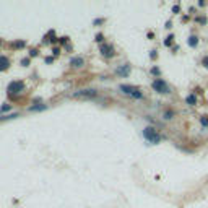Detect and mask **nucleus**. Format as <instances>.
Segmentation results:
<instances>
[{
  "mask_svg": "<svg viewBox=\"0 0 208 208\" xmlns=\"http://www.w3.org/2000/svg\"><path fill=\"white\" fill-rule=\"evenodd\" d=\"M21 65H23V67H28V65H29V59H28V57L23 59V60H21Z\"/></svg>",
  "mask_w": 208,
  "mask_h": 208,
  "instance_id": "b1692460",
  "label": "nucleus"
},
{
  "mask_svg": "<svg viewBox=\"0 0 208 208\" xmlns=\"http://www.w3.org/2000/svg\"><path fill=\"white\" fill-rule=\"evenodd\" d=\"M176 114H177V112L176 111H174V109H164L163 111V120H174V119H176Z\"/></svg>",
  "mask_w": 208,
  "mask_h": 208,
  "instance_id": "1a4fd4ad",
  "label": "nucleus"
},
{
  "mask_svg": "<svg viewBox=\"0 0 208 208\" xmlns=\"http://www.w3.org/2000/svg\"><path fill=\"white\" fill-rule=\"evenodd\" d=\"M12 46L15 47V49H21V47L26 46V41H16V42H12Z\"/></svg>",
  "mask_w": 208,
  "mask_h": 208,
  "instance_id": "dca6fc26",
  "label": "nucleus"
},
{
  "mask_svg": "<svg viewBox=\"0 0 208 208\" xmlns=\"http://www.w3.org/2000/svg\"><path fill=\"white\" fill-rule=\"evenodd\" d=\"M50 62H54V57H46V64H50Z\"/></svg>",
  "mask_w": 208,
  "mask_h": 208,
  "instance_id": "c756f323",
  "label": "nucleus"
},
{
  "mask_svg": "<svg viewBox=\"0 0 208 208\" xmlns=\"http://www.w3.org/2000/svg\"><path fill=\"white\" fill-rule=\"evenodd\" d=\"M10 59L7 57V55H0V72H3V70H7L10 67Z\"/></svg>",
  "mask_w": 208,
  "mask_h": 208,
  "instance_id": "9b49d317",
  "label": "nucleus"
},
{
  "mask_svg": "<svg viewBox=\"0 0 208 208\" xmlns=\"http://www.w3.org/2000/svg\"><path fill=\"white\" fill-rule=\"evenodd\" d=\"M60 54V49L59 47H54V55H59Z\"/></svg>",
  "mask_w": 208,
  "mask_h": 208,
  "instance_id": "c85d7f7f",
  "label": "nucleus"
},
{
  "mask_svg": "<svg viewBox=\"0 0 208 208\" xmlns=\"http://www.w3.org/2000/svg\"><path fill=\"white\" fill-rule=\"evenodd\" d=\"M150 72H151V75H154V77H158V78H159V75H161V70H159L158 67H153Z\"/></svg>",
  "mask_w": 208,
  "mask_h": 208,
  "instance_id": "a211bd4d",
  "label": "nucleus"
},
{
  "mask_svg": "<svg viewBox=\"0 0 208 208\" xmlns=\"http://www.w3.org/2000/svg\"><path fill=\"white\" fill-rule=\"evenodd\" d=\"M179 12H181V7H179V5H174V7H172V13H179Z\"/></svg>",
  "mask_w": 208,
  "mask_h": 208,
  "instance_id": "393cba45",
  "label": "nucleus"
},
{
  "mask_svg": "<svg viewBox=\"0 0 208 208\" xmlns=\"http://www.w3.org/2000/svg\"><path fill=\"white\" fill-rule=\"evenodd\" d=\"M20 114H18V112H13V114H7V116H2L0 117V122L2 120H8V119H15V117H18Z\"/></svg>",
  "mask_w": 208,
  "mask_h": 208,
  "instance_id": "2eb2a0df",
  "label": "nucleus"
},
{
  "mask_svg": "<svg viewBox=\"0 0 208 208\" xmlns=\"http://www.w3.org/2000/svg\"><path fill=\"white\" fill-rule=\"evenodd\" d=\"M195 21L197 23H202V25H206V16H197Z\"/></svg>",
  "mask_w": 208,
  "mask_h": 208,
  "instance_id": "6ab92c4d",
  "label": "nucleus"
},
{
  "mask_svg": "<svg viewBox=\"0 0 208 208\" xmlns=\"http://www.w3.org/2000/svg\"><path fill=\"white\" fill-rule=\"evenodd\" d=\"M198 124L202 125V129H208V116H200L198 117Z\"/></svg>",
  "mask_w": 208,
  "mask_h": 208,
  "instance_id": "ddd939ff",
  "label": "nucleus"
},
{
  "mask_svg": "<svg viewBox=\"0 0 208 208\" xmlns=\"http://www.w3.org/2000/svg\"><path fill=\"white\" fill-rule=\"evenodd\" d=\"M150 57H151V59H156V57H158V54H156V50H151V52H150Z\"/></svg>",
  "mask_w": 208,
  "mask_h": 208,
  "instance_id": "bb28decb",
  "label": "nucleus"
},
{
  "mask_svg": "<svg viewBox=\"0 0 208 208\" xmlns=\"http://www.w3.org/2000/svg\"><path fill=\"white\" fill-rule=\"evenodd\" d=\"M10 109H12L10 104H3V106L0 107V112H7V111H10Z\"/></svg>",
  "mask_w": 208,
  "mask_h": 208,
  "instance_id": "aec40b11",
  "label": "nucleus"
},
{
  "mask_svg": "<svg viewBox=\"0 0 208 208\" xmlns=\"http://www.w3.org/2000/svg\"><path fill=\"white\" fill-rule=\"evenodd\" d=\"M151 88L159 94H171V86H169L163 78H154L153 81H151Z\"/></svg>",
  "mask_w": 208,
  "mask_h": 208,
  "instance_id": "7ed1b4c3",
  "label": "nucleus"
},
{
  "mask_svg": "<svg viewBox=\"0 0 208 208\" xmlns=\"http://www.w3.org/2000/svg\"><path fill=\"white\" fill-rule=\"evenodd\" d=\"M104 21H106L104 18H96V20H94L93 23H94V25H101V23H104Z\"/></svg>",
  "mask_w": 208,
  "mask_h": 208,
  "instance_id": "5701e85b",
  "label": "nucleus"
},
{
  "mask_svg": "<svg viewBox=\"0 0 208 208\" xmlns=\"http://www.w3.org/2000/svg\"><path fill=\"white\" fill-rule=\"evenodd\" d=\"M96 96H98V91L94 88H83L73 93V98H83V99H91Z\"/></svg>",
  "mask_w": 208,
  "mask_h": 208,
  "instance_id": "39448f33",
  "label": "nucleus"
},
{
  "mask_svg": "<svg viewBox=\"0 0 208 208\" xmlns=\"http://www.w3.org/2000/svg\"><path fill=\"white\" fill-rule=\"evenodd\" d=\"M44 109H47L46 104H36V106L28 107V111H31V112H34V111H44Z\"/></svg>",
  "mask_w": 208,
  "mask_h": 208,
  "instance_id": "4468645a",
  "label": "nucleus"
},
{
  "mask_svg": "<svg viewBox=\"0 0 208 208\" xmlns=\"http://www.w3.org/2000/svg\"><path fill=\"white\" fill-rule=\"evenodd\" d=\"M68 41V37L67 36H64V37H60V44H65V42Z\"/></svg>",
  "mask_w": 208,
  "mask_h": 208,
  "instance_id": "cd10ccee",
  "label": "nucleus"
},
{
  "mask_svg": "<svg viewBox=\"0 0 208 208\" xmlns=\"http://www.w3.org/2000/svg\"><path fill=\"white\" fill-rule=\"evenodd\" d=\"M198 36L197 34H190L189 36V39H187V44H189V47H193V49H195V47L198 46Z\"/></svg>",
  "mask_w": 208,
  "mask_h": 208,
  "instance_id": "f8f14e48",
  "label": "nucleus"
},
{
  "mask_svg": "<svg viewBox=\"0 0 208 208\" xmlns=\"http://www.w3.org/2000/svg\"><path fill=\"white\" fill-rule=\"evenodd\" d=\"M202 65H203L205 68H208V55H205V57L202 59Z\"/></svg>",
  "mask_w": 208,
  "mask_h": 208,
  "instance_id": "4be33fe9",
  "label": "nucleus"
},
{
  "mask_svg": "<svg viewBox=\"0 0 208 208\" xmlns=\"http://www.w3.org/2000/svg\"><path fill=\"white\" fill-rule=\"evenodd\" d=\"M206 2H203V0H198V7H205Z\"/></svg>",
  "mask_w": 208,
  "mask_h": 208,
  "instance_id": "7c9ffc66",
  "label": "nucleus"
},
{
  "mask_svg": "<svg viewBox=\"0 0 208 208\" xmlns=\"http://www.w3.org/2000/svg\"><path fill=\"white\" fill-rule=\"evenodd\" d=\"M172 39H174V34H169V36L166 37V41H164V46H166V47H169V46L172 44Z\"/></svg>",
  "mask_w": 208,
  "mask_h": 208,
  "instance_id": "f3484780",
  "label": "nucleus"
},
{
  "mask_svg": "<svg viewBox=\"0 0 208 208\" xmlns=\"http://www.w3.org/2000/svg\"><path fill=\"white\" fill-rule=\"evenodd\" d=\"M23 91H25V83L18 81V80L10 81V85H8V88H7V93L10 94V96H16V94H20Z\"/></svg>",
  "mask_w": 208,
  "mask_h": 208,
  "instance_id": "20e7f679",
  "label": "nucleus"
},
{
  "mask_svg": "<svg viewBox=\"0 0 208 208\" xmlns=\"http://www.w3.org/2000/svg\"><path fill=\"white\" fill-rule=\"evenodd\" d=\"M70 65H72L73 68H81L85 65V59L83 57H73L72 60H70Z\"/></svg>",
  "mask_w": 208,
  "mask_h": 208,
  "instance_id": "9d476101",
  "label": "nucleus"
},
{
  "mask_svg": "<svg viewBox=\"0 0 208 208\" xmlns=\"http://www.w3.org/2000/svg\"><path fill=\"white\" fill-rule=\"evenodd\" d=\"M99 50H101V55H102V57H106V59H112L116 55L114 46L109 44V42H102L101 47H99Z\"/></svg>",
  "mask_w": 208,
  "mask_h": 208,
  "instance_id": "423d86ee",
  "label": "nucleus"
},
{
  "mask_svg": "<svg viewBox=\"0 0 208 208\" xmlns=\"http://www.w3.org/2000/svg\"><path fill=\"white\" fill-rule=\"evenodd\" d=\"M143 138L148 141V143H151V145H158L159 141L164 140V137L156 130V127L148 125V127H145V129H143Z\"/></svg>",
  "mask_w": 208,
  "mask_h": 208,
  "instance_id": "f257e3e1",
  "label": "nucleus"
},
{
  "mask_svg": "<svg viewBox=\"0 0 208 208\" xmlns=\"http://www.w3.org/2000/svg\"><path fill=\"white\" fill-rule=\"evenodd\" d=\"M96 41L99 42V44H102V41H104V34H102V33H98V34H96Z\"/></svg>",
  "mask_w": 208,
  "mask_h": 208,
  "instance_id": "412c9836",
  "label": "nucleus"
},
{
  "mask_svg": "<svg viewBox=\"0 0 208 208\" xmlns=\"http://www.w3.org/2000/svg\"><path fill=\"white\" fill-rule=\"evenodd\" d=\"M29 55H31V57H36V55H37V49H31Z\"/></svg>",
  "mask_w": 208,
  "mask_h": 208,
  "instance_id": "a878e982",
  "label": "nucleus"
},
{
  "mask_svg": "<svg viewBox=\"0 0 208 208\" xmlns=\"http://www.w3.org/2000/svg\"><path fill=\"white\" fill-rule=\"evenodd\" d=\"M119 89L127 96L133 98V99H143V93L140 91L138 86H133V85H120Z\"/></svg>",
  "mask_w": 208,
  "mask_h": 208,
  "instance_id": "f03ea898",
  "label": "nucleus"
},
{
  "mask_svg": "<svg viewBox=\"0 0 208 208\" xmlns=\"http://www.w3.org/2000/svg\"><path fill=\"white\" fill-rule=\"evenodd\" d=\"M0 44H2V39H0Z\"/></svg>",
  "mask_w": 208,
  "mask_h": 208,
  "instance_id": "2f4dec72",
  "label": "nucleus"
},
{
  "mask_svg": "<svg viewBox=\"0 0 208 208\" xmlns=\"http://www.w3.org/2000/svg\"><path fill=\"white\" fill-rule=\"evenodd\" d=\"M130 72H132L130 64H122L120 67H117V68H116V73L119 75V77H122V78H127V77L130 75Z\"/></svg>",
  "mask_w": 208,
  "mask_h": 208,
  "instance_id": "0eeeda50",
  "label": "nucleus"
},
{
  "mask_svg": "<svg viewBox=\"0 0 208 208\" xmlns=\"http://www.w3.org/2000/svg\"><path fill=\"white\" fill-rule=\"evenodd\" d=\"M197 94L195 93H189L187 96H185V104L187 106H190V107H195L197 106Z\"/></svg>",
  "mask_w": 208,
  "mask_h": 208,
  "instance_id": "6e6552de",
  "label": "nucleus"
}]
</instances>
